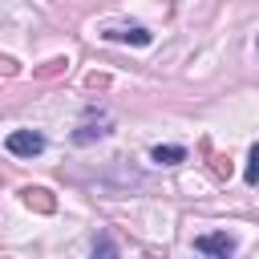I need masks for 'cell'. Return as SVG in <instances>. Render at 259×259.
<instances>
[{
	"label": "cell",
	"instance_id": "cell-1",
	"mask_svg": "<svg viewBox=\"0 0 259 259\" xmlns=\"http://www.w3.org/2000/svg\"><path fill=\"white\" fill-rule=\"evenodd\" d=\"M4 146H8V154H16V158H32V154L45 150V134H36V130H12Z\"/></svg>",
	"mask_w": 259,
	"mask_h": 259
},
{
	"label": "cell",
	"instance_id": "cell-2",
	"mask_svg": "<svg viewBox=\"0 0 259 259\" xmlns=\"http://www.w3.org/2000/svg\"><path fill=\"white\" fill-rule=\"evenodd\" d=\"M105 134H109V117L97 113V109H89L85 121L73 130V142H77V146H89V142H97V138H105Z\"/></svg>",
	"mask_w": 259,
	"mask_h": 259
},
{
	"label": "cell",
	"instance_id": "cell-3",
	"mask_svg": "<svg viewBox=\"0 0 259 259\" xmlns=\"http://www.w3.org/2000/svg\"><path fill=\"white\" fill-rule=\"evenodd\" d=\"M194 251H202V255H219V259H227V255L235 251V239H231L227 231H210V235H198V239H194Z\"/></svg>",
	"mask_w": 259,
	"mask_h": 259
},
{
	"label": "cell",
	"instance_id": "cell-4",
	"mask_svg": "<svg viewBox=\"0 0 259 259\" xmlns=\"http://www.w3.org/2000/svg\"><path fill=\"white\" fill-rule=\"evenodd\" d=\"M105 40H117V45H150L154 36L142 28V24H113V28H105Z\"/></svg>",
	"mask_w": 259,
	"mask_h": 259
},
{
	"label": "cell",
	"instance_id": "cell-5",
	"mask_svg": "<svg viewBox=\"0 0 259 259\" xmlns=\"http://www.w3.org/2000/svg\"><path fill=\"white\" fill-rule=\"evenodd\" d=\"M20 202H24L28 210H36V214H53V210H57V198H53V190H45V186H24V190H20Z\"/></svg>",
	"mask_w": 259,
	"mask_h": 259
},
{
	"label": "cell",
	"instance_id": "cell-6",
	"mask_svg": "<svg viewBox=\"0 0 259 259\" xmlns=\"http://www.w3.org/2000/svg\"><path fill=\"white\" fill-rule=\"evenodd\" d=\"M61 73H69V57H49L45 65H36V69H32V77H36V81H53V77H61Z\"/></svg>",
	"mask_w": 259,
	"mask_h": 259
},
{
	"label": "cell",
	"instance_id": "cell-7",
	"mask_svg": "<svg viewBox=\"0 0 259 259\" xmlns=\"http://www.w3.org/2000/svg\"><path fill=\"white\" fill-rule=\"evenodd\" d=\"M150 158H154L158 166H178V162H186V150H182V146H154Z\"/></svg>",
	"mask_w": 259,
	"mask_h": 259
},
{
	"label": "cell",
	"instance_id": "cell-8",
	"mask_svg": "<svg viewBox=\"0 0 259 259\" xmlns=\"http://www.w3.org/2000/svg\"><path fill=\"white\" fill-rule=\"evenodd\" d=\"M202 150L210 154V142H202ZM210 170H214L219 178H231V158H223V154H210Z\"/></svg>",
	"mask_w": 259,
	"mask_h": 259
},
{
	"label": "cell",
	"instance_id": "cell-9",
	"mask_svg": "<svg viewBox=\"0 0 259 259\" xmlns=\"http://www.w3.org/2000/svg\"><path fill=\"white\" fill-rule=\"evenodd\" d=\"M243 178H247V186H259V146H251V154H247V170H243Z\"/></svg>",
	"mask_w": 259,
	"mask_h": 259
},
{
	"label": "cell",
	"instance_id": "cell-10",
	"mask_svg": "<svg viewBox=\"0 0 259 259\" xmlns=\"http://www.w3.org/2000/svg\"><path fill=\"white\" fill-rule=\"evenodd\" d=\"M109 85H113L109 73H89V77H85V89H109Z\"/></svg>",
	"mask_w": 259,
	"mask_h": 259
},
{
	"label": "cell",
	"instance_id": "cell-11",
	"mask_svg": "<svg viewBox=\"0 0 259 259\" xmlns=\"http://www.w3.org/2000/svg\"><path fill=\"white\" fill-rule=\"evenodd\" d=\"M16 73H20V65H16L12 57H4V53H0V77H16Z\"/></svg>",
	"mask_w": 259,
	"mask_h": 259
},
{
	"label": "cell",
	"instance_id": "cell-12",
	"mask_svg": "<svg viewBox=\"0 0 259 259\" xmlns=\"http://www.w3.org/2000/svg\"><path fill=\"white\" fill-rule=\"evenodd\" d=\"M93 255H117V247H113L109 239H97V243H93Z\"/></svg>",
	"mask_w": 259,
	"mask_h": 259
}]
</instances>
